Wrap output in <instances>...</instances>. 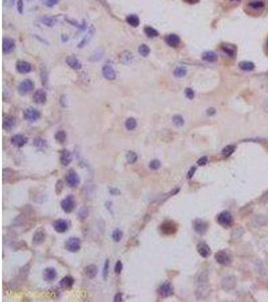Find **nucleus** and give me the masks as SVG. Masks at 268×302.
I'll list each match as a JSON object with an SVG mask.
<instances>
[{
    "label": "nucleus",
    "mask_w": 268,
    "mask_h": 302,
    "mask_svg": "<svg viewBox=\"0 0 268 302\" xmlns=\"http://www.w3.org/2000/svg\"><path fill=\"white\" fill-rule=\"evenodd\" d=\"M267 8V0H247L245 10L249 15L260 16Z\"/></svg>",
    "instance_id": "1"
},
{
    "label": "nucleus",
    "mask_w": 268,
    "mask_h": 302,
    "mask_svg": "<svg viewBox=\"0 0 268 302\" xmlns=\"http://www.w3.org/2000/svg\"><path fill=\"white\" fill-rule=\"evenodd\" d=\"M60 206L61 209L65 211V213L69 214L74 210V206H75V201H74V197L72 196H66L65 200H62L60 202Z\"/></svg>",
    "instance_id": "2"
},
{
    "label": "nucleus",
    "mask_w": 268,
    "mask_h": 302,
    "mask_svg": "<svg viewBox=\"0 0 268 302\" xmlns=\"http://www.w3.org/2000/svg\"><path fill=\"white\" fill-rule=\"evenodd\" d=\"M218 223L223 227H230L233 223V218L229 211H222L217 218Z\"/></svg>",
    "instance_id": "3"
},
{
    "label": "nucleus",
    "mask_w": 268,
    "mask_h": 302,
    "mask_svg": "<svg viewBox=\"0 0 268 302\" xmlns=\"http://www.w3.org/2000/svg\"><path fill=\"white\" fill-rule=\"evenodd\" d=\"M161 231L163 234H165V235H172V234H175L176 231L178 230V227H177V225L172 222V220H166L162 224L161 226Z\"/></svg>",
    "instance_id": "4"
},
{
    "label": "nucleus",
    "mask_w": 268,
    "mask_h": 302,
    "mask_svg": "<svg viewBox=\"0 0 268 302\" xmlns=\"http://www.w3.org/2000/svg\"><path fill=\"white\" fill-rule=\"evenodd\" d=\"M34 88V83L30 80H24L18 86V92L21 95H25L31 92Z\"/></svg>",
    "instance_id": "5"
},
{
    "label": "nucleus",
    "mask_w": 268,
    "mask_h": 302,
    "mask_svg": "<svg viewBox=\"0 0 268 302\" xmlns=\"http://www.w3.org/2000/svg\"><path fill=\"white\" fill-rule=\"evenodd\" d=\"M215 260L217 261V263H219L220 265L226 266V265L230 264L231 257H230V255L228 253H227V252L219 251V252H217L216 255H215Z\"/></svg>",
    "instance_id": "6"
},
{
    "label": "nucleus",
    "mask_w": 268,
    "mask_h": 302,
    "mask_svg": "<svg viewBox=\"0 0 268 302\" xmlns=\"http://www.w3.org/2000/svg\"><path fill=\"white\" fill-rule=\"evenodd\" d=\"M65 248L69 252H78L80 249V240L79 238H69V240L66 241Z\"/></svg>",
    "instance_id": "7"
},
{
    "label": "nucleus",
    "mask_w": 268,
    "mask_h": 302,
    "mask_svg": "<svg viewBox=\"0 0 268 302\" xmlns=\"http://www.w3.org/2000/svg\"><path fill=\"white\" fill-rule=\"evenodd\" d=\"M23 117L25 120L29 121V122H34V121L40 118V113L37 110L33 109V108H29V109H26L23 112Z\"/></svg>",
    "instance_id": "8"
},
{
    "label": "nucleus",
    "mask_w": 268,
    "mask_h": 302,
    "mask_svg": "<svg viewBox=\"0 0 268 302\" xmlns=\"http://www.w3.org/2000/svg\"><path fill=\"white\" fill-rule=\"evenodd\" d=\"M235 285H236V278H235V276H233V275H229V276H226L222 279L221 286L225 290L233 289Z\"/></svg>",
    "instance_id": "9"
},
{
    "label": "nucleus",
    "mask_w": 268,
    "mask_h": 302,
    "mask_svg": "<svg viewBox=\"0 0 268 302\" xmlns=\"http://www.w3.org/2000/svg\"><path fill=\"white\" fill-rule=\"evenodd\" d=\"M66 182L69 186L71 187H75L79 186V177L78 173L75 172L74 170H69L66 174Z\"/></svg>",
    "instance_id": "10"
},
{
    "label": "nucleus",
    "mask_w": 268,
    "mask_h": 302,
    "mask_svg": "<svg viewBox=\"0 0 268 302\" xmlns=\"http://www.w3.org/2000/svg\"><path fill=\"white\" fill-rule=\"evenodd\" d=\"M250 223L252 225V227L260 228V227L265 226V225L268 223V220H267V218L265 217V215H256L251 219Z\"/></svg>",
    "instance_id": "11"
},
{
    "label": "nucleus",
    "mask_w": 268,
    "mask_h": 302,
    "mask_svg": "<svg viewBox=\"0 0 268 302\" xmlns=\"http://www.w3.org/2000/svg\"><path fill=\"white\" fill-rule=\"evenodd\" d=\"M173 286H172V284L170 282H165L163 283L161 287L159 288V293H160V295L163 297H168V296H171L173 295Z\"/></svg>",
    "instance_id": "12"
},
{
    "label": "nucleus",
    "mask_w": 268,
    "mask_h": 302,
    "mask_svg": "<svg viewBox=\"0 0 268 302\" xmlns=\"http://www.w3.org/2000/svg\"><path fill=\"white\" fill-rule=\"evenodd\" d=\"M210 287L207 286L205 283L204 284H201L199 287H198V289L196 291V295L198 297V299H205L206 297L209 296V294H210Z\"/></svg>",
    "instance_id": "13"
},
{
    "label": "nucleus",
    "mask_w": 268,
    "mask_h": 302,
    "mask_svg": "<svg viewBox=\"0 0 268 302\" xmlns=\"http://www.w3.org/2000/svg\"><path fill=\"white\" fill-rule=\"evenodd\" d=\"M15 47V42L14 40L10 37H4L3 38V43H2V51L4 53H9L11 52Z\"/></svg>",
    "instance_id": "14"
},
{
    "label": "nucleus",
    "mask_w": 268,
    "mask_h": 302,
    "mask_svg": "<svg viewBox=\"0 0 268 302\" xmlns=\"http://www.w3.org/2000/svg\"><path fill=\"white\" fill-rule=\"evenodd\" d=\"M207 228H208V225L206 222H204L203 220L197 219L194 220V230L198 234H200V235H202V234L205 233L207 231Z\"/></svg>",
    "instance_id": "15"
},
{
    "label": "nucleus",
    "mask_w": 268,
    "mask_h": 302,
    "mask_svg": "<svg viewBox=\"0 0 268 302\" xmlns=\"http://www.w3.org/2000/svg\"><path fill=\"white\" fill-rule=\"evenodd\" d=\"M53 229L57 233H65L69 229V224L65 220H57L53 223Z\"/></svg>",
    "instance_id": "16"
},
{
    "label": "nucleus",
    "mask_w": 268,
    "mask_h": 302,
    "mask_svg": "<svg viewBox=\"0 0 268 302\" xmlns=\"http://www.w3.org/2000/svg\"><path fill=\"white\" fill-rule=\"evenodd\" d=\"M27 142H28V139H27V137L23 136V135H14V136L11 138L12 145H14L16 147L24 146Z\"/></svg>",
    "instance_id": "17"
},
{
    "label": "nucleus",
    "mask_w": 268,
    "mask_h": 302,
    "mask_svg": "<svg viewBox=\"0 0 268 302\" xmlns=\"http://www.w3.org/2000/svg\"><path fill=\"white\" fill-rule=\"evenodd\" d=\"M94 31H95V29H94L93 26H90V28L89 29L88 33L85 34V37L83 38V40H80V42L78 44V47H79V48H83V47H84L85 46H87V44L90 42V39H92V37H93Z\"/></svg>",
    "instance_id": "18"
},
{
    "label": "nucleus",
    "mask_w": 268,
    "mask_h": 302,
    "mask_svg": "<svg viewBox=\"0 0 268 302\" xmlns=\"http://www.w3.org/2000/svg\"><path fill=\"white\" fill-rule=\"evenodd\" d=\"M166 43L171 47H177L181 42V39L177 34H169L165 37Z\"/></svg>",
    "instance_id": "19"
},
{
    "label": "nucleus",
    "mask_w": 268,
    "mask_h": 302,
    "mask_svg": "<svg viewBox=\"0 0 268 302\" xmlns=\"http://www.w3.org/2000/svg\"><path fill=\"white\" fill-rule=\"evenodd\" d=\"M102 71H103V75L106 79L110 80V81H112L116 79V72L111 66H108V65L103 66Z\"/></svg>",
    "instance_id": "20"
},
{
    "label": "nucleus",
    "mask_w": 268,
    "mask_h": 302,
    "mask_svg": "<svg viewBox=\"0 0 268 302\" xmlns=\"http://www.w3.org/2000/svg\"><path fill=\"white\" fill-rule=\"evenodd\" d=\"M16 69L18 71V73H20V74H27V73H29V72L31 71V69H32V67H31V65L29 64V62H24V61H20V62H17Z\"/></svg>",
    "instance_id": "21"
},
{
    "label": "nucleus",
    "mask_w": 268,
    "mask_h": 302,
    "mask_svg": "<svg viewBox=\"0 0 268 302\" xmlns=\"http://www.w3.org/2000/svg\"><path fill=\"white\" fill-rule=\"evenodd\" d=\"M197 251H198L199 255L203 257V258H207V257H209V255L211 254L210 248H209V246L207 244H205V243H200V244L197 246Z\"/></svg>",
    "instance_id": "22"
},
{
    "label": "nucleus",
    "mask_w": 268,
    "mask_h": 302,
    "mask_svg": "<svg viewBox=\"0 0 268 302\" xmlns=\"http://www.w3.org/2000/svg\"><path fill=\"white\" fill-rule=\"evenodd\" d=\"M33 101L37 104H43L46 101V93L43 90H37L33 95Z\"/></svg>",
    "instance_id": "23"
},
{
    "label": "nucleus",
    "mask_w": 268,
    "mask_h": 302,
    "mask_svg": "<svg viewBox=\"0 0 268 302\" xmlns=\"http://www.w3.org/2000/svg\"><path fill=\"white\" fill-rule=\"evenodd\" d=\"M66 64L69 65V67H70L71 69H74V70H80L81 69V64H80V62L74 56H69V57H66Z\"/></svg>",
    "instance_id": "24"
},
{
    "label": "nucleus",
    "mask_w": 268,
    "mask_h": 302,
    "mask_svg": "<svg viewBox=\"0 0 268 302\" xmlns=\"http://www.w3.org/2000/svg\"><path fill=\"white\" fill-rule=\"evenodd\" d=\"M45 240V233L42 229H38L37 231L34 233L33 238H32V242L34 245H39Z\"/></svg>",
    "instance_id": "25"
},
{
    "label": "nucleus",
    "mask_w": 268,
    "mask_h": 302,
    "mask_svg": "<svg viewBox=\"0 0 268 302\" xmlns=\"http://www.w3.org/2000/svg\"><path fill=\"white\" fill-rule=\"evenodd\" d=\"M72 160V156H71V153L70 151H69L67 149L62 150L60 153V163L62 165H69Z\"/></svg>",
    "instance_id": "26"
},
{
    "label": "nucleus",
    "mask_w": 268,
    "mask_h": 302,
    "mask_svg": "<svg viewBox=\"0 0 268 302\" xmlns=\"http://www.w3.org/2000/svg\"><path fill=\"white\" fill-rule=\"evenodd\" d=\"M84 273L88 278L93 279V278H94L95 276H97V274H98V267L95 265H93V264L89 265V266H87V267L84 268Z\"/></svg>",
    "instance_id": "27"
},
{
    "label": "nucleus",
    "mask_w": 268,
    "mask_h": 302,
    "mask_svg": "<svg viewBox=\"0 0 268 302\" xmlns=\"http://www.w3.org/2000/svg\"><path fill=\"white\" fill-rule=\"evenodd\" d=\"M56 271L53 268H46L43 272V278L45 281H53L56 278Z\"/></svg>",
    "instance_id": "28"
},
{
    "label": "nucleus",
    "mask_w": 268,
    "mask_h": 302,
    "mask_svg": "<svg viewBox=\"0 0 268 302\" xmlns=\"http://www.w3.org/2000/svg\"><path fill=\"white\" fill-rule=\"evenodd\" d=\"M15 126V119L12 116H6L3 119V128L5 130H12V128Z\"/></svg>",
    "instance_id": "29"
},
{
    "label": "nucleus",
    "mask_w": 268,
    "mask_h": 302,
    "mask_svg": "<svg viewBox=\"0 0 268 302\" xmlns=\"http://www.w3.org/2000/svg\"><path fill=\"white\" fill-rule=\"evenodd\" d=\"M243 234H244V229L241 226L236 227L233 230V232L231 233V240H232V241H237V240H239V239L243 236Z\"/></svg>",
    "instance_id": "30"
},
{
    "label": "nucleus",
    "mask_w": 268,
    "mask_h": 302,
    "mask_svg": "<svg viewBox=\"0 0 268 302\" xmlns=\"http://www.w3.org/2000/svg\"><path fill=\"white\" fill-rule=\"evenodd\" d=\"M74 279L71 276H65V278L61 279L60 286L62 288H65V289H69V288H70L72 285H74Z\"/></svg>",
    "instance_id": "31"
},
{
    "label": "nucleus",
    "mask_w": 268,
    "mask_h": 302,
    "mask_svg": "<svg viewBox=\"0 0 268 302\" xmlns=\"http://www.w3.org/2000/svg\"><path fill=\"white\" fill-rule=\"evenodd\" d=\"M202 58L206 62H213L217 61V55L214 52H205L202 55Z\"/></svg>",
    "instance_id": "32"
},
{
    "label": "nucleus",
    "mask_w": 268,
    "mask_h": 302,
    "mask_svg": "<svg viewBox=\"0 0 268 302\" xmlns=\"http://www.w3.org/2000/svg\"><path fill=\"white\" fill-rule=\"evenodd\" d=\"M127 22L131 25V26H133V27H137V26H139L140 24V19H139V17L137 15H135V14H131L129 15L128 17H127Z\"/></svg>",
    "instance_id": "33"
},
{
    "label": "nucleus",
    "mask_w": 268,
    "mask_h": 302,
    "mask_svg": "<svg viewBox=\"0 0 268 302\" xmlns=\"http://www.w3.org/2000/svg\"><path fill=\"white\" fill-rule=\"evenodd\" d=\"M133 55H132V52H122V55H121V62H122V64H125V65H128L130 64V62L133 61Z\"/></svg>",
    "instance_id": "34"
},
{
    "label": "nucleus",
    "mask_w": 268,
    "mask_h": 302,
    "mask_svg": "<svg viewBox=\"0 0 268 302\" xmlns=\"http://www.w3.org/2000/svg\"><path fill=\"white\" fill-rule=\"evenodd\" d=\"M222 51L231 57H234L235 55V47L233 46H230V44H224V46H222Z\"/></svg>",
    "instance_id": "35"
},
{
    "label": "nucleus",
    "mask_w": 268,
    "mask_h": 302,
    "mask_svg": "<svg viewBox=\"0 0 268 302\" xmlns=\"http://www.w3.org/2000/svg\"><path fill=\"white\" fill-rule=\"evenodd\" d=\"M126 158H127V161H128L129 163L133 164L138 160V155H137V153L134 152V151H128V152H127V154H126Z\"/></svg>",
    "instance_id": "36"
},
{
    "label": "nucleus",
    "mask_w": 268,
    "mask_h": 302,
    "mask_svg": "<svg viewBox=\"0 0 268 302\" xmlns=\"http://www.w3.org/2000/svg\"><path fill=\"white\" fill-rule=\"evenodd\" d=\"M40 21L46 26H53L56 22L55 18H54V17H51V16H43L42 18L40 19Z\"/></svg>",
    "instance_id": "37"
},
{
    "label": "nucleus",
    "mask_w": 268,
    "mask_h": 302,
    "mask_svg": "<svg viewBox=\"0 0 268 302\" xmlns=\"http://www.w3.org/2000/svg\"><path fill=\"white\" fill-rule=\"evenodd\" d=\"M144 31L149 37H158V35H159L158 30L151 27V26H146V27L144 28Z\"/></svg>",
    "instance_id": "38"
},
{
    "label": "nucleus",
    "mask_w": 268,
    "mask_h": 302,
    "mask_svg": "<svg viewBox=\"0 0 268 302\" xmlns=\"http://www.w3.org/2000/svg\"><path fill=\"white\" fill-rule=\"evenodd\" d=\"M126 128L128 130H135V128L137 127V121H136L134 118H129L126 120V123H125Z\"/></svg>",
    "instance_id": "39"
},
{
    "label": "nucleus",
    "mask_w": 268,
    "mask_h": 302,
    "mask_svg": "<svg viewBox=\"0 0 268 302\" xmlns=\"http://www.w3.org/2000/svg\"><path fill=\"white\" fill-rule=\"evenodd\" d=\"M186 74H187V70L185 67H178L174 70V76L176 78H183V77L186 76Z\"/></svg>",
    "instance_id": "40"
},
{
    "label": "nucleus",
    "mask_w": 268,
    "mask_h": 302,
    "mask_svg": "<svg viewBox=\"0 0 268 302\" xmlns=\"http://www.w3.org/2000/svg\"><path fill=\"white\" fill-rule=\"evenodd\" d=\"M139 53L142 57H148L150 55V47L147 44H141L139 47Z\"/></svg>",
    "instance_id": "41"
},
{
    "label": "nucleus",
    "mask_w": 268,
    "mask_h": 302,
    "mask_svg": "<svg viewBox=\"0 0 268 302\" xmlns=\"http://www.w3.org/2000/svg\"><path fill=\"white\" fill-rule=\"evenodd\" d=\"M55 140L60 144H63L66 141V133L65 131H58L55 134Z\"/></svg>",
    "instance_id": "42"
},
{
    "label": "nucleus",
    "mask_w": 268,
    "mask_h": 302,
    "mask_svg": "<svg viewBox=\"0 0 268 302\" xmlns=\"http://www.w3.org/2000/svg\"><path fill=\"white\" fill-rule=\"evenodd\" d=\"M235 149H236L235 145H227L226 147L223 148V150H222V154H223L224 156H229L235 151Z\"/></svg>",
    "instance_id": "43"
},
{
    "label": "nucleus",
    "mask_w": 268,
    "mask_h": 302,
    "mask_svg": "<svg viewBox=\"0 0 268 302\" xmlns=\"http://www.w3.org/2000/svg\"><path fill=\"white\" fill-rule=\"evenodd\" d=\"M173 123L175 126H177V127H181V126H183L184 123H185V121L183 119V117L180 116V115H175L173 117Z\"/></svg>",
    "instance_id": "44"
},
{
    "label": "nucleus",
    "mask_w": 268,
    "mask_h": 302,
    "mask_svg": "<svg viewBox=\"0 0 268 302\" xmlns=\"http://www.w3.org/2000/svg\"><path fill=\"white\" fill-rule=\"evenodd\" d=\"M34 145L38 148V149H44V148H46V141L43 140V139L41 138H38V139H36V140L34 141Z\"/></svg>",
    "instance_id": "45"
},
{
    "label": "nucleus",
    "mask_w": 268,
    "mask_h": 302,
    "mask_svg": "<svg viewBox=\"0 0 268 302\" xmlns=\"http://www.w3.org/2000/svg\"><path fill=\"white\" fill-rule=\"evenodd\" d=\"M122 232L119 229L115 230L113 233H112V240L117 243V242H120L122 240Z\"/></svg>",
    "instance_id": "46"
},
{
    "label": "nucleus",
    "mask_w": 268,
    "mask_h": 302,
    "mask_svg": "<svg viewBox=\"0 0 268 302\" xmlns=\"http://www.w3.org/2000/svg\"><path fill=\"white\" fill-rule=\"evenodd\" d=\"M254 65L252 62H244L240 64V69L243 70V71H251L253 70Z\"/></svg>",
    "instance_id": "47"
},
{
    "label": "nucleus",
    "mask_w": 268,
    "mask_h": 302,
    "mask_svg": "<svg viewBox=\"0 0 268 302\" xmlns=\"http://www.w3.org/2000/svg\"><path fill=\"white\" fill-rule=\"evenodd\" d=\"M149 166H150V168H151V169H153V170H157V169L160 168V166H161V162L159 161L158 159H154V160H152L151 162H150Z\"/></svg>",
    "instance_id": "48"
},
{
    "label": "nucleus",
    "mask_w": 268,
    "mask_h": 302,
    "mask_svg": "<svg viewBox=\"0 0 268 302\" xmlns=\"http://www.w3.org/2000/svg\"><path fill=\"white\" fill-rule=\"evenodd\" d=\"M207 281H208V276H207L206 273H200L198 275V277H197V282L198 283L204 284V283H206Z\"/></svg>",
    "instance_id": "49"
},
{
    "label": "nucleus",
    "mask_w": 268,
    "mask_h": 302,
    "mask_svg": "<svg viewBox=\"0 0 268 302\" xmlns=\"http://www.w3.org/2000/svg\"><path fill=\"white\" fill-rule=\"evenodd\" d=\"M41 2L46 7H53L55 4H57L58 0H41Z\"/></svg>",
    "instance_id": "50"
},
{
    "label": "nucleus",
    "mask_w": 268,
    "mask_h": 302,
    "mask_svg": "<svg viewBox=\"0 0 268 302\" xmlns=\"http://www.w3.org/2000/svg\"><path fill=\"white\" fill-rule=\"evenodd\" d=\"M108 260L106 261V264L103 266V279H107L108 278Z\"/></svg>",
    "instance_id": "51"
},
{
    "label": "nucleus",
    "mask_w": 268,
    "mask_h": 302,
    "mask_svg": "<svg viewBox=\"0 0 268 302\" xmlns=\"http://www.w3.org/2000/svg\"><path fill=\"white\" fill-rule=\"evenodd\" d=\"M185 95H186V97H187L188 99H190V100H192V99L194 98V96H195L194 91L191 88H187L185 90Z\"/></svg>",
    "instance_id": "52"
},
{
    "label": "nucleus",
    "mask_w": 268,
    "mask_h": 302,
    "mask_svg": "<svg viewBox=\"0 0 268 302\" xmlns=\"http://www.w3.org/2000/svg\"><path fill=\"white\" fill-rule=\"evenodd\" d=\"M40 76H41V79H42V84L45 85V84H46V81H47V73H46V70H45V67H43V69L41 70Z\"/></svg>",
    "instance_id": "53"
},
{
    "label": "nucleus",
    "mask_w": 268,
    "mask_h": 302,
    "mask_svg": "<svg viewBox=\"0 0 268 302\" xmlns=\"http://www.w3.org/2000/svg\"><path fill=\"white\" fill-rule=\"evenodd\" d=\"M122 270V263L121 262V261H117V262L116 263L115 272H116L117 274H121Z\"/></svg>",
    "instance_id": "54"
},
{
    "label": "nucleus",
    "mask_w": 268,
    "mask_h": 302,
    "mask_svg": "<svg viewBox=\"0 0 268 302\" xmlns=\"http://www.w3.org/2000/svg\"><path fill=\"white\" fill-rule=\"evenodd\" d=\"M207 162H208V157H207V156H203V157H201V158H199V159H198L197 163H198V165H200V166H203V165L207 164Z\"/></svg>",
    "instance_id": "55"
},
{
    "label": "nucleus",
    "mask_w": 268,
    "mask_h": 302,
    "mask_svg": "<svg viewBox=\"0 0 268 302\" xmlns=\"http://www.w3.org/2000/svg\"><path fill=\"white\" fill-rule=\"evenodd\" d=\"M16 6H17V10L19 13L23 12V1L22 0H18L17 3H16Z\"/></svg>",
    "instance_id": "56"
},
{
    "label": "nucleus",
    "mask_w": 268,
    "mask_h": 302,
    "mask_svg": "<svg viewBox=\"0 0 268 302\" xmlns=\"http://www.w3.org/2000/svg\"><path fill=\"white\" fill-rule=\"evenodd\" d=\"M195 172H196V167H194V166H193V167H191V168H190L189 172L187 173V178H189V179H190V178H192Z\"/></svg>",
    "instance_id": "57"
},
{
    "label": "nucleus",
    "mask_w": 268,
    "mask_h": 302,
    "mask_svg": "<svg viewBox=\"0 0 268 302\" xmlns=\"http://www.w3.org/2000/svg\"><path fill=\"white\" fill-rule=\"evenodd\" d=\"M61 184H62L61 180H58L57 183H56V187H55L56 192L58 193V195H60V192H61V189H62V186H61Z\"/></svg>",
    "instance_id": "58"
},
{
    "label": "nucleus",
    "mask_w": 268,
    "mask_h": 302,
    "mask_svg": "<svg viewBox=\"0 0 268 302\" xmlns=\"http://www.w3.org/2000/svg\"><path fill=\"white\" fill-rule=\"evenodd\" d=\"M216 113V110L214 109V108H209V109L207 110V115L208 116H213Z\"/></svg>",
    "instance_id": "59"
},
{
    "label": "nucleus",
    "mask_w": 268,
    "mask_h": 302,
    "mask_svg": "<svg viewBox=\"0 0 268 302\" xmlns=\"http://www.w3.org/2000/svg\"><path fill=\"white\" fill-rule=\"evenodd\" d=\"M260 201L262 202H268V192H265L264 195L260 197Z\"/></svg>",
    "instance_id": "60"
},
{
    "label": "nucleus",
    "mask_w": 268,
    "mask_h": 302,
    "mask_svg": "<svg viewBox=\"0 0 268 302\" xmlns=\"http://www.w3.org/2000/svg\"><path fill=\"white\" fill-rule=\"evenodd\" d=\"M115 301L116 302L122 301V294H121V293H117V294H116V296H115Z\"/></svg>",
    "instance_id": "61"
},
{
    "label": "nucleus",
    "mask_w": 268,
    "mask_h": 302,
    "mask_svg": "<svg viewBox=\"0 0 268 302\" xmlns=\"http://www.w3.org/2000/svg\"><path fill=\"white\" fill-rule=\"evenodd\" d=\"M15 2V0H7V4H8V6H12L13 4H14Z\"/></svg>",
    "instance_id": "62"
},
{
    "label": "nucleus",
    "mask_w": 268,
    "mask_h": 302,
    "mask_svg": "<svg viewBox=\"0 0 268 302\" xmlns=\"http://www.w3.org/2000/svg\"><path fill=\"white\" fill-rule=\"evenodd\" d=\"M265 49H266V55H268V37L266 39V44H265Z\"/></svg>",
    "instance_id": "63"
},
{
    "label": "nucleus",
    "mask_w": 268,
    "mask_h": 302,
    "mask_svg": "<svg viewBox=\"0 0 268 302\" xmlns=\"http://www.w3.org/2000/svg\"><path fill=\"white\" fill-rule=\"evenodd\" d=\"M185 1H187V2H190V3H194V2H197L198 0H185Z\"/></svg>",
    "instance_id": "64"
}]
</instances>
